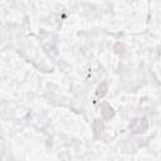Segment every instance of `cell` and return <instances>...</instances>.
Segmentation results:
<instances>
[{
    "mask_svg": "<svg viewBox=\"0 0 161 161\" xmlns=\"http://www.w3.org/2000/svg\"><path fill=\"white\" fill-rule=\"evenodd\" d=\"M107 91H108V86H107V83H106V82H102V83L97 87L96 96H97L98 98H102V97H104V96L107 94Z\"/></svg>",
    "mask_w": 161,
    "mask_h": 161,
    "instance_id": "obj_4",
    "label": "cell"
},
{
    "mask_svg": "<svg viewBox=\"0 0 161 161\" xmlns=\"http://www.w3.org/2000/svg\"><path fill=\"white\" fill-rule=\"evenodd\" d=\"M113 49H114V52H116L118 55H121V57H123V55L126 54V45H125L123 43H121V42L116 43Z\"/></svg>",
    "mask_w": 161,
    "mask_h": 161,
    "instance_id": "obj_5",
    "label": "cell"
},
{
    "mask_svg": "<svg viewBox=\"0 0 161 161\" xmlns=\"http://www.w3.org/2000/svg\"><path fill=\"white\" fill-rule=\"evenodd\" d=\"M92 128H93L94 136L98 137L103 132V123H102V121L101 119H94L93 123H92Z\"/></svg>",
    "mask_w": 161,
    "mask_h": 161,
    "instance_id": "obj_3",
    "label": "cell"
},
{
    "mask_svg": "<svg viewBox=\"0 0 161 161\" xmlns=\"http://www.w3.org/2000/svg\"><path fill=\"white\" fill-rule=\"evenodd\" d=\"M101 114H102V117H103L104 121H109L114 116V111H113V108L111 107L109 103L103 102L102 106H101Z\"/></svg>",
    "mask_w": 161,
    "mask_h": 161,
    "instance_id": "obj_2",
    "label": "cell"
},
{
    "mask_svg": "<svg viewBox=\"0 0 161 161\" xmlns=\"http://www.w3.org/2000/svg\"><path fill=\"white\" fill-rule=\"evenodd\" d=\"M130 130L132 133H136V135H141V133H145L148 128V121L146 117H138V118H135L130 122L128 125Z\"/></svg>",
    "mask_w": 161,
    "mask_h": 161,
    "instance_id": "obj_1",
    "label": "cell"
}]
</instances>
